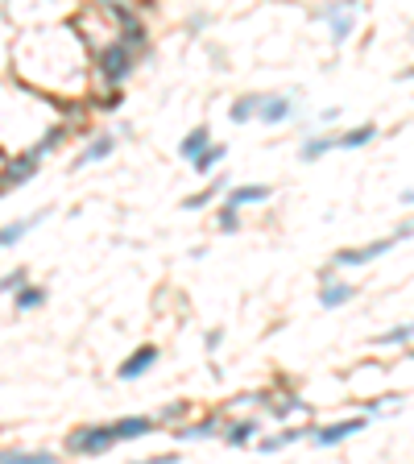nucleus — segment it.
I'll list each match as a JSON object with an SVG mask.
<instances>
[{"label": "nucleus", "instance_id": "f257e3e1", "mask_svg": "<svg viewBox=\"0 0 414 464\" xmlns=\"http://www.w3.org/2000/svg\"><path fill=\"white\" fill-rule=\"evenodd\" d=\"M91 67H96L104 88H120V83L137 71V50H128L120 38H108L104 46L91 50Z\"/></svg>", "mask_w": 414, "mask_h": 464}, {"label": "nucleus", "instance_id": "f03ea898", "mask_svg": "<svg viewBox=\"0 0 414 464\" xmlns=\"http://www.w3.org/2000/svg\"><path fill=\"white\" fill-rule=\"evenodd\" d=\"M117 448V431L112 423H88V427H75L67 435V452L71 456H104Z\"/></svg>", "mask_w": 414, "mask_h": 464}, {"label": "nucleus", "instance_id": "7ed1b4c3", "mask_svg": "<svg viewBox=\"0 0 414 464\" xmlns=\"http://www.w3.org/2000/svg\"><path fill=\"white\" fill-rule=\"evenodd\" d=\"M319 21H327V30H332V42L335 46H344L356 30V0H327L315 9Z\"/></svg>", "mask_w": 414, "mask_h": 464}, {"label": "nucleus", "instance_id": "20e7f679", "mask_svg": "<svg viewBox=\"0 0 414 464\" xmlns=\"http://www.w3.org/2000/svg\"><path fill=\"white\" fill-rule=\"evenodd\" d=\"M365 427H369V415H348V419H335V423H327V427H306V440L315 448H340L344 440L365 431Z\"/></svg>", "mask_w": 414, "mask_h": 464}, {"label": "nucleus", "instance_id": "39448f33", "mask_svg": "<svg viewBox=\"0 0 414 464\" xmlns=\"http://www.w3.org/2000/svg\"><path fill=\"white\" fill-rule=\"evenodd\" d=\"M398 241L394 237H381V241H369V245H348L340 249V253H332V266L335 270H356V266H373V261H381L390 249H394Z\"/></svg>", "mask_w": 414, "mask_h": 464}, {"label": "nucleus", "instance_id": "423d86ee", "mask_svg": "<svg viewBox=\"0 0 414 464\" xmlns=\"http://www.w3.org/2000/svg\"><path fill=\"white\" fill-rule=\"evenodd\" d=\"M38 166H42V158L33 154V149H25V154H17V158H5V166H0V183L5 187H25L33 175H38Z\"/></svg>", "mask_w": 414, "mask_h": 464}, {"label": "nucleus", "instance_id": "0eeeda50", "mask_svg": "<svg viewBox=\"0 0 414 464\" xmlns=\"http://www.w3.org/2000/svg\"><path fill=\"white\" fill-rule=\"evenodd\" d=\"M158 356H162V348L158 345H141V348H133V353L125 356L117 365V377L120 382H137V377H146L149 369L158 365Z\"/></svg>", "mask_w": 414, "mask_h": 464}, {"label": "nucleus", "instance_id": "6e6552de", "mask_svg": "<svg viewBox=\"0 0 414 464\" xmlns=\"http://www.w3.org/2000/svg\"><path fill=\"white\" fill-rule=\"evenodd\" d=\"M274 195V187H266V183H240V187H228L224 191V204L228 208H257V204H266V199Z\"/></svg>", "mask_w": 414, "mask_h": 464}, {"label": "nucleus", "instance_id": "1a4fd4ad", "mask_svg": "<svg viewBox=\"0 0 414 464\" xmlns=\"http://www.w3.org/2000/svg\"><path fill=\"white\" fill-rule=\"evenodd\" d=\"M112 149H117V133H91V141L80 149V154H75V162H71V166L83 170V166H91V162H104Z\"/></svg>", "mask_w": 414, "mask_h": 464}, {"label": "nucleus", "instance_id": "9d476101", "mask_svg": "<svg viewBox=\"0 0 414 464\" xmlns=\"http://www.w3.org/2000/svg\"><path fill=\"white\" fill-rule=\"evenodd\" d=\"M224 444L228 448H249L257 440V435H261V419L257 415H249V419H232V423H224Z\"/></svg>", "mask_w": 414, "mask_h": 464}, {"label": "nucleus", "instance_id": "9b49d317", "mask_svg": "<svg viewBox=\"0 0 414 464\" xmlns=\"http://www.w3.org/2000/svg\"><path fill=\"white\" fill-rule=\"evenodd\" d=\"M112 431H117V444H125V440H141V435H154L158 431V419L154 415H125L112 423Z\"/></svg>", "mask_w": 414, "mask_h": 464}, {"label": "nucleus", "instance_id": "f8f14e48", "mask_svg": "<svg viewBox=\"0 0 414 464\" xmlns=\"http://www.w3.org/2000/svg\"><path fill=\"white\" fill-rule=\"evenodd\" d=\"M42 220H46V212H33V216H21V220H13V224H5V228H0V249L21 245V241L30 237Z\"/></svg>", "mask_w": 414, "mask_h": 464}, {"label": "nucleus", "instance_id": "ddd939ff", "mask_svg": "<svg viewBox=\"0 0 414 464\" xmlns=\"http://www.w3.org/2000/svg\"><path fill=\"white\" fill-rule=\"evenodd\" d=\"M295 112V99L290 96H261V109H257V120L261 125H282Z\"/></svg>", "mask_w": 414, "mask_h": 464}, {"label": "nucleus", "instance_id": "4468645a", "mask_svg": "<svg viewBox=\"0 0 414 464\" xmlns=\"http://www.w3.org/2000/svg\"><path fill=\"white\" fill-rule=\"evenodd\" d=\"M220 431H224V415H207L191 427H178L174 440L178 444H191V440H212V435H220Z\"/></svg>", "mask_w": 414, "mask_h": 464}, {"label": "nucleus", "instance_id": "2eb2a0df", "mask_svg": "<svg viewBox=\"0 0 414 464\" xmlns=\"http://www.w3.org/2000/svg\"><path fill=\"white\" fill-rule=\"evenodd\" d=\"M353 298H356V287H348V282H335L332 274L324 278V290H319V307L335 311V307H348Z\"/></svg>", "mask_w": 414, "mask_h": 464}, {"label": "nucleus", "instance_id": "dca6fc26", "mask_svg": "<svg viewBox=\"0 0 414 464\" xmlns=\"http://www.w3.org/2000/svg\"><path fill=\"white\" fill-rule=\"evenodd\" d=\"M207 146H212V128H207V125H195L187 137L178 141V158H183V162H195Z\"/></svg>", "mask_w": 414, "mask_h": 464}, {"label": "nucleus", "instance_id": "f3484780", "mask_svg": "<svg viewBox=\"0 0 414 464\" xmlns=\"http://www.w3.org/2000/svg\"><path fill=\"white\" fill-rule=\"evenodd\" d=\"M298 440H306V427H287V431H274V435H266V440H253L257 444V452H282V448H290V444H298Z\"/></svg>", "mask_w": 414, "mask_h": 464}, {"label": "nucleus", "instance_id": "a211bd4d", "mask_svg": "<svg viewBox=\"0 0 414 464\" xmlns=\"http://www.w3.org/2000/svg\"><path fill=\"white\" fill-rule=\"evenodd\" d=\"M373 137H377V125H373V120H365V125H356V128H344V133H335V149H365Z\"/></svg>", "mask_w": 414, "mask_h": 464}, {"label": "nucleus", "instance_id": "6ab92c4d", "mask_svg": "<svg viewBox=\"0 0 414 464\" xmlns=\"http://www.w3.org/2000/svg\"><path fill=\"white\" fill-rule=\"evenodd\" d=\"M50 290L46 287H33V282H21L17 290H13V303H17V311H38V307H46Z\"/></svg>", "mask_w": 414, "mask_h": 464}, {"label": "nucleus", "instance_id": "aec40b11", "mask_svg": "<svg viewBox=\"0 0 414 464\" xmlns=\"http://www.w3.org/2000/svg\"><path fill=\"white\" fill-rule=\"evenodd\" d=\"M332 149H335L332 133H315V137H306L303 146H298V158H303V162H319V158H327Z\"/></svg>", "mask_w": 414, "mask_h": 464}, {"label": "nucleus", "instance_id": "412c9836", "mask_svg": "<svg viewBox=\"0 0 414 464\" xmlns=\"http://www.w3.org/2000/svg\"><path fill=\"white\" fill-rule=\"evenodd\" d=\"M257 109H261V91H253V96H237L232 99V109H228V117H232V125H249V120H257Z\"/></svg>", "mask_w": 414, "mask_h": 464}, {"label": "nucleus", "instance_id": "4be33fe9", "mask_svg": "<svg viewBox=\"0 0 414 464\" xmlns=\"http://www.w3.org/2000/svg\"><path fill=\"white\" fill-rule=\"evenodd\" d=\"M224 191H228V178L220 175L216 183H212V187H203V191H199V195H191L187 204H183V208H187V212H199V208H207V204H216V199L224 195Z\"/></svg>", "mask_w": 414, "mask_h": 464}, {"label": "nucleus", "instance_id": "5701e85b", "mask_svg": "<svg viewBox=\"0 0 414 464\" xmlns=\"http://www.w3.org/2000/svg\"><path fill=\"white\" fill-rule=\"evenodd\" d=\"M266 406H269V415L282 419V423H287L290 415H298V411H311V406H306L303 398H295V394H290V398H269Z\"/></svg>", "mask_w": 414, "mask_h": 464}, {"label": "nucleus", "instance_id": "b1692460", "mask_svg": "<svg viewBox=\"0 0 414 464\" xmlns=\"http://www.w3.org/2000/svg\"><path fill=\"white\" fill-rule=\"evenodd\" d=\"M414 340V324H398L390 327V332H381V336H373L377 348H398V345H410Z\"/></svg>", "mask_w": 414, "mask_h": 464}, {"label": "nucleus", "instance_id": "393cba45", "mask_svg": "<svg viewBox=\"0 0 414 464\" xmlns=\"http://www.w3.org/2000/svg\"><path fill=\"white\" fill-rule=\"evenodd\" d=\"M224 158H228V146H220V141H216V146H207L203 154H199V158L191 162V166H195L199 175H212V170H216Z\"/></svg>", "mask_w": 414, "mask_h": 464}, {"label": "nucleus", "instance_id": "a878e982", "mask_svg": "<svg viewBox=\"0 0 414 464\" xmlns=\"http://www.w3.org/2000/svg\"><path fill=\"white\" fill-rule=\"evenodd\" d=\"M0 464H54V456L50 452H21V448H13V452H0Z\"/></svg>", "mask_w": 414, "mask_h": 464}, {"label": "nucleus", "instance_id": "bb28decb", "mask_svg": "<svg viewBox=\"0 0 414 464\" xmlns=\"http://www.w3.org/2000/svg\"><path fill=\"white\" fill-rule=\"evenodd\" d=\"M216 228L224 232V237L240 232V208H228V204H220V212H216Z\"/></svg>", "mask_w": 414, "mask_h": 464}, {"label": "nucleus", "instance_id": "cd10ccee", "mask_svg": "<svg viewBox=\"0 0 414 464\" xmlns=\"http://www.w3.org/2000/svg\"><path fill=\"white\" fill-rule=\"evenodd\" d=\"M21 282H30V274H25V270H9V274H0V295H13Z\"/></svg>", "mask_w": 414, "mask_h": 464}, {"label": "nucleus", "instance_id": "c85d7f7f", "mask_svg": "<svg viewBox=\"0 0 414 464\" xmlns=\"http://www.w3.org/2000/svg\"><path fill=\"white\" fill-rule=\"evenodd\" d=\"M174 419H187V402H170V406H162L158 423H174Z\"/></svg>", "mask_w": 414, "mask_h": 464}, {"label": "nucleus", "instance_id": "c756f323", "mask_svg": "<svg viewBox=\"0 0 414 464\" xmlns=\"http://www.w3.org/2000/svg\"><path fill=\"white\" fill-rule=\"evenodd\" d=\"M125 104V96H120V88H104V96L96 99V109H120Z\"/></svg>", "mask_w": 414, "mask_h": 464}, {"label": "nucleus", "instance_id": "7c9ffc66", "mask_svg": "<svg viewBox=\"0 0 414 464\" xmlns=\"http://www.w3.org/2000/svg\"><path fill=\"white\" fill-rule=\"evenodd\" d=\"M335 120H340V109H335V104H332V109L319 112V125H335Z\"/></svg>", "mask_w": 414, "mask_h": 464}, {"label": "nucleus", "instance_id": "2f4dec72", "mask_svg": "<svg viewBox=\"0 0 414 464\" xmlns=\"http://www.w3.org/2000/svg\"><path fill=\"white\" fill-rule=\"evenodd\" d=\"M414 237V224L406 220V224H398V232H394V241H410Z\"/></svg>", "mask_w": 414, "mask_h": 464}, {"label": "nucleus", "instance_id": "473e14b6", "mask_svg": "<svg viewBox=\"0 0 414 464\" xmlns=\"http://www.w3.org/2000/svg\"><path fill=\"white\" fill-rule=\"evenodd\" d=\"M220 345H224V332H220V327H216V332H207V348H212V353H216Z\"/></svg>", "mask_w": 414, "mask_h": 464}, {"label": "nucleus", "instance_id": "72a5a7b5", "mask_svg": "<svg viewBox=\"0 0 414 464\" xmlns=\"http://www.w3.org/2000/svg\"><path fill=\"white\" fill-rule=\"evenodd\" d=\"M402 80H414V67H410V71H402Z\"/></svg>", "mask_w": 414, "mask_h": 464}]
</instances>
